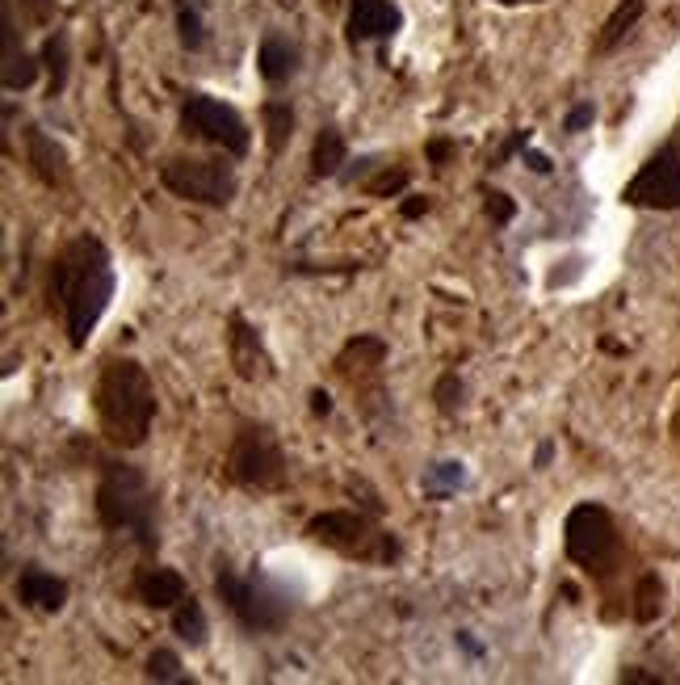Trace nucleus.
<instances>
[{
  "label": "nucleus",
  "mask_w": 680,
  "mask_h": 685,
  "mask_svg": "<svg viewBox=\"0 0 680 685\" xmlns=\"http://www.w3.org/2000/svg\"><path fill=\"white\" fill-rule=\"evenodd\" d=\"M110 298H114L110 248L97 236H76L51 266V303H60L72 350H85Z\"/></svg>",
  "instance_id": "obj_1"
},
{
  "label": "nucleus",
  "mask_w": 680,
  "mask_h": 685,
  "mask_svg": "<svg viewBox=\"0 0 680 685\" xmlns=\"http://www.w3.org/2000/svg\"><path fill=\"white\" fill-rule=\"evenodd\" d=\"M97 417L106 438L122 450H135L148 442L156 420V388L148 370L135 358H110L97 379Z\"/></svg>",
  "instance_id": "obj_2"
},
{
  "label": "nucleus",
  "mask_w": 680,
  "mask_h": 685,
  "mask_svg": "<svg viewBox=\"0 0 680 685\" xmlns=\"http://www.w3.org/2000/svg\"><path fill=\"white\" fill-rule=\"evenodd\" d=\"M97 517L106 530H126L135 535L139 551H156L160 535H156V492H151L148 476L139 467L126 463H106V476L97 488Z\"/></svg>",
  "instance_id": "obj_3"
},
{
  "label": "nucleus",
  "mask_w": 680,
  "mask_h": 685,
  "mask_svg": "<svg viewBox=\"0 0 680 685\" xmlns=\"http://www.w3.org/2000/svg\"><path fill=\"white\" fill-rule=\"evenodd\" d=\"M214 594L223 597V606L248 631H282V626L290 623V594L273 576H265V572L236 576L232 567H223L214 576Z\"/></svg>",
  "instance_id": "obj_4"
},
{
  "label": "nucleus",
  "mask_w": 680,
  "mask_h": 685,
  "mask_svg": "<svg viewBox=\"0 0 680 685\" xmlns=\"http://www.w3.org/2000/svg\"><path fill=\"white\" fill-rule=\"evenodd\" d=\"M307 535L316 542H324L332 551L349 555V560H366V564H391L399 555V542L391 535H383L370 517L349 513V509H332L307 522Z\"/></svg>",
  "instance_id": "obj_5"
},
{
  "label": "nucleus",
  "mask_w": 680,
  "mask_h": 685,
  "mask_svg": "<svg viewBox=\"0 0 680 685\" xmlns=\"http://www.w3.org/2000/svg\"><path fill=\"white\" fill-rule=\"evenodd\" d=\"M227 476L236 479L239 488H257V492H277L286 484V454L265 425H244L236 433Z\"/></svg>",
  "instance_id": "obj_6"
},
{
  "label": "nucleus",
  "mask_w": 680,
  "mask_h": 685,
  "mask_svg": "<svg viewBox=\"0 0 680 685\" xmlns=\"http://www.w3.org/2000/svg\"><path fill=\"white\" fill-rule=\"evenodd\" d=\"M562 542H567V555L589 572H609V564L618 560V526H614L609 509L592 505V501L567 513Z\"/></svg>",
  "instance_id": "obj_7"
},
{
  "label": "nucleus",
  "mask_w": 680,
  "mask_h": 685,
  "mask_svg": "<svg viewBox=\"0 0 680 685\" xmlns=\"http://www.w3.org/2000/svg\"><path fill=\"white\" fill-rule=\"evenodd\" d=\"M164 189H173L185 203H207V207H227L236 198V173L223 160H169L160 169Z\"/></svg>",
  "instance_id": "obj_8"
},
{
  "label": "nucleus",
  "mask_w": 680,
  "mask_h": 685,
  "mask_svg": "<svg viewBox=\"0 0 680 685\" xmlns=\"http://www.w3.org/2000/svg\"><path fill=\"white\" fill-rule=\"evenodd\" d=\"M181 122H185L189 135H198L207 144H219V148L232 151V156L248 151V126H244V119H239L232 106L214 101V97H202V93L189 97L185 110H181Z\"/></svg>",
  "instance_id": "obj_9"
},
{
  "label": "nucleus",
  "mask_w": 680,
  "mask_h": 685,
  "mask_svg": "<svg viewBox=\"0 0 680 685\" xmlns=\"http://www.w3.org/2000/svg\"><path fill=\"white\" fill-rule=\"evenodd\" d=\"M621 198L643 210H680V151H655L639 169V178L621 189Z\"/></svg>",
  "instance_id": "obj_10"
},
{
  "label": "nucleus",
  "mask_w": 680,
  "mask_h": 685,
  "mask_svg": "<svg viewBox=\"0 0 680 685\" xmlns=\"http://www.w3.org/2000/svg\"><path fill=\"white\" fill-rule=\"evenodd\" d=\"M227 345H232V366H236L239 379L265 383L269 375H273V362H269L265 345H261V332L248 325L244 316L227 320Z\"/></svg>",
  "instance_id": "obj_11"
},
{
  "label": "nucleus",
  "mask_w": 680,
  "mask_h": 685,
  "mask_svg": "<svg viewBox=\"0 0 680 685\" xmlns=\"http://www.w3.org/2000/svg\"><path fill=\"white\" fill-rule=\"evenodd\" d=\"M17 601L30 606V610H51L55 614V610H63V601H67V580L30 564L17 576Z\"/></svg>",
  "instance_id": "obj_12"
},
{
  "label": "nucleus",
  "mask_w": 680,
  "mask_h": 685,
  "mask_svg": "<svg viewBox=\"0 0 680 685\" xmlns=\"http://www.w3.org/2000/svg\"><path fill=\"white\" fill-rule=\"evenodd\" d=\"M135 589H139L144 606H151V610H177L181 601L189 597L185 576H181L177 567H148V572L135 580Z\"/></svg>",
  "instance_id": "obj_13"
},
{
  "label": "nucleus",
  "mask_w": 680,
  "mask_h": 685,
  "mask_svg": "<svg viewBox=\"0 0 680 685\" xmlns=\"http://www.w3.org/2000/svg\"><path fill=\"white\" fill-rule=\"evenodd\" d=\"M26 151H30L34 173L47 185H67V151L51 135H42L38 126H26Z\"/></svg>",
  "instance_id": "obj_14"
},
{
  "label": "nucleus",
  "mask_w": 680,
  "mask_h": 685,
  "mask_svg": "<svg viewBox=\"0 0 680 685\" xmlns=\"http://www.w3.org/2000/svg\"><path fill=\"white\" fill-rule=\"evenodd\" d=\"M399 26V13L391 0H354V13H349V34L354 38H386Z\"/></svg>",
  "instance_id": "obj_15"
},
{
  "label": "nucleus",
  "mask_w": 680,
  "mask_h": 685,
  "mask_svg": "<svg viewBox=\"0 0 680 685\" xmlns=\"http://www.w3.org/2000/svg\"><path fill=\"white\" fill-rule=\"evenodd\" d=\"M34 76H38V60L17 47V30H13V22L4 13V89H30Z\"/></svg>",
  "instance_id": "obj_16"
},
{
  "label": "nucleus",
  "mask_w": 680,
  "mask_h": 685,
  "mask_svg": "<svg viewBox=\"0 0 680 685\" xmlns=\"http://www.w3.org/2000/svg\"><path fill=\"white\" fill-rule=\"evenodd\" d=\"M257 63H261V76H265L269 85H282V81H290L298 68V51L282 38V34H269L265 42H261V56H257Z\"/></svg>",
  "instance_id": "obj_17"
},
{
  "label": "nucleus",
  "mask_w": 680,
  "mask_h": 685,
  "mask_svg": "<svg viewBox=\"0 0 680 685\" xmlns=\"http://www.w3.org/2000/svg\"><path fill=\"white\" fill-rule=\"evenodd\" d=\"M345 135L336 126H324L320 139H316V151H311V173L316 178H336L341 164H345Z\"/></svg>",
  "instance_id": "obj_18"
},
{
  "label": "nucleus",
  "mask_w": 680,
  "mask_h": 685,
  "mask_svg": "<svg viewBox=\"0 0 680 685\" xmlns=\"http://www.w3.org/2000/svg\"><path fill=\"white\" fill-rule=\"evenodd\" d=\"M643 17V0H621L618 9L609 13V22L601 26V38H596V51H614L626 34L634 30V22Z\"/></svg>",
  "instance_id": "obj_19"
},
{
  "label": "nucleus",
  "mask_w": 680,
  "mask_h": 685,
  "mask_svg": "<svg viewBox=\"0 0 680 685\" xmlns=\"http://www.w3.org/2000/svg\"><path fill=\"white\" fill-rule=\"evenodd\" d=\"M173 631H177L189 648H202V644H207V635H210L207 610H202L194 597H185L177 610H173Z\"/></svg>",
  "instance_id": "obj_20"
},
{
  "label": "nucleus",
  "mask_w": 680,
  "mask_h": 685,
  "mask_svg": "<svg viewBox=\"0 0 680 685\" xmlns=\"http://www.w3.org/2000/svg\"><path fill=\"white\" fill-rule=\"evenodd\" d=\"M462 484H467V467L454 463V458H445V463H433V467H429L424 492H429V497H449V492H458Z\"/></svg>",
  "instance_id": "obj_21"
},
{
  "label": "nucleus",
  "mask_w": 680,
  "mask_h": 685,
  "mask_svg": "<svg viewBox=\"0 0 680 685\" xmlns=\"http://www.w3.org/2000/svg\"><path fill=\"white\" fill-rule=\"evenodd\" d=\"M659 610H664V580L655 572H647L639 580V589H634V619L651 623V619H659Z\"/></svg>",
  "instance_id": "obj_22"
},
{
  "label": "nucleus",
  "mask_w": 680,
  "mask_h": 685,
  "mask_svg": "<svg viewBox=\"0 0 680 685\" xmlns=\"http://www.w3.org/2000/svg\"><path fill=\"white\" fill-rule=\"evenodd\" d=\"M265 131H269V151H282L290 131H295V110L286 101H269L265 106Z\"/></svg>",
  "instance_id": "obj_23"
},
{
  "label": "nucleus",
  "mask_w": 680,
  "mask_h": 685,
  "mask_svg": "<svg viewBox=\"0 0 680 685\" xmlns=\"http://www.w3.org/2000/svg\"><path fill=\"white\" fill-rule=\"evenodd\" d=\"M42 63H47V72H51V97L67 85V38L55 34V38H47V47H42Z\"/></svg>",
  "instance_id": "obj_24"
},
{
  "label": "nucleus",
  "mask_w": 680,
  "mask_h": 685,
  "mask_svg": "<svg viewBox=\"0 0 680 685\" xmlns=\"http://www.w3.org/2000/svg\"><path fill=\"white\" fill-rule=\"evenodd\" d=\"M177 26H181V42H185L189 51L207 47V26H202V13H198L189 0H181V4H177Z\"/></svg>",
  "instance_id": "obj_25"
},
{
  "label": "nucleus",
  "mask_w": 680,
  "mask_h": 685,
  "mask_svg": "<svg viewBox=\"0 0 680 685\" xmlns=\"http://www.w3.org/2000/svg\"><path fill=\"white\" fill-rule=\"evenodd\" d=\"M148 677H156V682H185L181 656L169 652V648H156V652L148 656Z\"/></svg>",
  "instance_id": "obj_26"
},
{
  "label": "nucleus",
  "mask_w": 680,
  "mask_h": 685,
  "mask_svg": "<svg viewBox=\"0 0 680 685\" xmlns=\"http://www.w3.org/2000/svg\"><path fill=\"white\" fill-rule=\"evenodd\" d=\"M404 185H408V173H399V169H395V173H391V169H383V173H379V178L370 181V185H366V189H370V194H374V198H386V194H399V189H404Z\"/></svg>",
  "instance_id": "obj_27"
},
{
  "label": "nucleus",
  "mask_w": 680,
  "mask_h": 685,
  "mask_svg": "<svg viewBox=\"0 0 680 685\" xmlns=\"http://www.w3.org/2000/svg\"><path fill=\"white\" fill-rule=\"evenodd\" d=\"M437 404H442V413H454V408L462 404V383H458V375H445L442 383H437Z\"/></svg>",
  "instance_id": "obj_28"
},
{
  "label": "nucleus",
  "mask_w": 680,
  "mask_h": 685,
  "mask_svg": "<svg viewBox=\"0 0 680 685\" xmlns=\"http://www.w3.org/2000/svg\"><path fill=\"white\" fill-rule=\"evenodd\" d=\"M487 215H492V223H512V215H517V203L508 198V194H487Z\"/></svg>",
  "instance_id": "obj_29"
},
{
  "label": "nucleus",
  "mask_w": 680,
  "mask_h": 685,
  "mask_svg": "<svg viewBox=\"0 0 680 685\" xmlns=\"http://www.w3.org/2000/svg\"><path fill=\"white\" fill-rule=\"evenodd\" d=\"M592 119H596V106H592V101H584V106H576V110L567 114V122H562V126H567L571 135H580L584 126H592Z\"/></svg>",
  "instance_id": "obj_30"
},
{
  "label": "nucleus",
  "mask_w": 680,
  "mask_h": 685,
  "mask_svg": "<svg viewBox=\"0 0 680 685\" xmlns=\"http://www.w3.org/2000/svg\"><path fill=\"white\" fill-rule=\"evenodd\" d=\"M26 4V17L30 22H47L51 17V0H22Z\"/></svg>",
  "instance_id": "obj_31"
},
{
  "label": "nucleus",
  "mask_w": 680,
  "mask_h": 685,
  "mask_svg": "<svg viewBox=\"0 0 680 685\" xmlns=\"http://www.w3.org/2000/svg\"><path fill=\"white\" fill-rule=\"evenodd\" d=\"M429 156H433V164H445V160L454 156V144H449V139H437V144L429 148Z\"/></svg>",
  "instance_id": "obj_32"
},
{
  "label": "nucleus",
  "mask_w": 680,
  "mask_h": 685,
  "mask_svg": "<svg viewBox=\"0 0 680 685\" xmlns=\"http://www.w3.org/2000/svg\"><path fill=\"white\" fill-rule=\"evenodd\" d=\"M458 648H462V652H467V656H474V660L483 656V644H474V639H471V635H467V631H458Z\"/></svg>",
  "instance_id": "obj_33"
},
{
  "label": "nucleus",
  "mask_w": 680,
  "mask_h": 685,
  "mask_svg": "<svg viewBox=\"0 0 680 685\" xmlns=\"http://www.w3.org/2000/svg\"><path fill=\"white\" fill-rule=\"evenodd\" d=\"M526 164H530L533 173H551V160L542 151H526Z\"/></svg>",
  "instance_id": "obj_34"
},
{
  "label": "nucleus",
  "mask_w": 680,
  "mask_h": 685,
  "mask_svg": "<svg viewBox=\"0 0 680 685\" xmlns=\"http://www.w3.org/2000/svg\"><path fill=\"white\" fill-rule=\"evenodd\" d=\"M311 413H320V417L332 413V400H327L324 391H311Z\"/></svg>",
  "instance_id": "obj_35"
},
{
  "label": "nucleus",
  "mask_w": 680,
  "mask_h": 685,
  "mask_svg": "<svg viewBox=\"0 0 680 685\" xmlns=\"http://www.w3.org/2000/svg\"><path fill=\"white\" fill-rule=\"evenodd\" d=\"M424 210H429V203H424V198H412V203H404V215H408V219H420Z\"/></svg>",
  "instance_id": "obj_36"
},
{
  "label": "nucleus",
  "mask_w": 680,
  "mask_h": 685,
  "mask_svg": "<svg viewBox=\"0 0 680 685\" xmlns=\"http://www.w3.org/2000/svg\"><path fill=\"white\" fill-rule=\"evenodd\" d=\"M551 458H555V447H551V442H542V447H537V467H546Z\"/></svg>",
  "instance_id": "obj_37"
},
{
  "label": "nucleus",
  "mask_w": 680,
  "mask_h": 685,
  "mask_svg": "<svg viewBox=\"0 0 680 685\" xmlns=\"http://www.w3.org/2000/svg\"><path fill=\"white\" fill-rule=\"evenodd\" d=\"M500 4H521V0H500Z\"/></svg>",
  "instance_id": "obj_38"
}]
</instances>
